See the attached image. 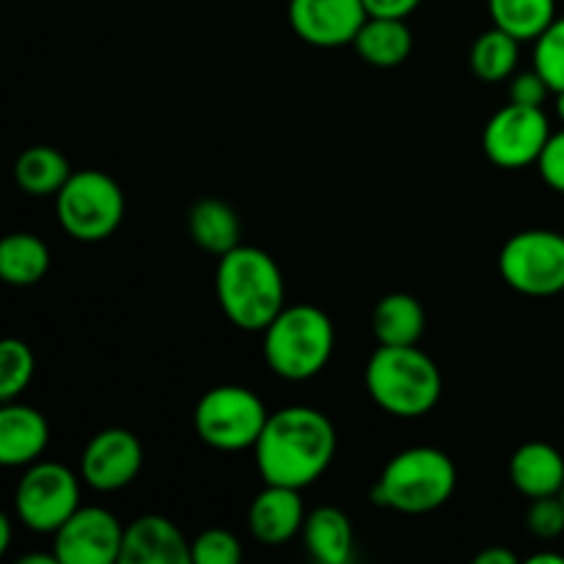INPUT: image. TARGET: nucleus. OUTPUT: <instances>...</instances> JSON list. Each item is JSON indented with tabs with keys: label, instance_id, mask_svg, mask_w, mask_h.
Here are the masks:
<instances>
[{
	"label": "nucleus",
	"instance_id": "f257e3e1",
	"mask_svg": "<svg viewBox=\"0 0 564 564\" xmlns=\"http://www.w3.org/2000/svg\"><path fill=\"white\" fill-rule=\"evenodd\" d=\"M336 427L312 405H290L268 416L253 444L259 477L270 485L308 488L330 468L336 457Z\"/></svg>",
	"mask_w": 564,
	"mask_h": 564
},
{
	"label": "nucleus",
	"instance_id": "f03ea898",
	"mask_svg": "<svg viewBox=\"0 0 564 564\" xmlns=\"http://www.w3.org/2000/svg\"><path fill=\"white\" fill-rule=\"evenodd\" d=\"M215 295L235 328L262 334L286 306V284L279 262L264 248L237 246L218 257Z\"/></svg>",
	"mask_w": 564,
	"mask_h": 564
},
{
	"label": "nucleus",
	"instance_id": "7ed1b4c3",
	"mask_svg": "<svg viewBox=\"0 0 564 564\" xmlns=\"http://www.w3.org/2000/svg\"><path fill=\"white\" fill-rule=\"evenodd\" d=\"M364 386L375 405L397 419L427 416L444 394V378L419 345H378L364 369Z\"/></svg>",
	"mask_w": 564,
	"mask_h": 564
},
{
	"label": "nucleus",
	"instance_id": "20e7f679",
	"mask_svg": "<svg viewBox=\"0 0 564 564\" xmlns=\"http://www.w3.org/2000/svg\"><path fill=\"white\" fill-rule=\"evenodd\" d=\"M457 466L444 449L411 446L391 457L372 488V501L402 516H424L452 499Z\"/></svg>",
	"mask_w": 564,
	"mask_h": 564
},
{
	"label": "nucleus",
	"instance_id": "39448f33",
	"mask_svg": "<svg viewBox=\"0 0 564 564\" xmlns=\"http://www.w3.org/2000/svg\"><path fill=\"white\" fill-rule=\"evenodd\" d=\"M262 336V352L270 372L292 383L317 378L334 358V319L312 303L284 306Z\"/></svg>",
	"mask_w": 564,
	"mask_h": 564
},
{
	"label": "nucleus",
	"instance_id": "423d86ee",
	"mask_svg": "<svg viewBox=\"0 0 564 564\" xmlns=\"http://www.w3.org/2000/svg\"><path fill=\"white\" fill-rule=\"evenodd\" d=\"M124 191L110 174L97 169L75 171L55 193L58 226L80 242H102L124 220Z\"/></svg>",
	"mask_w": 564,
	"mask_h": 564
},
{
	"label": "nucleus",
	"instance_id": "0eeeda50",
	"mask_svg": "<svg viewBox=\"0 0 564 564\" xmlns=\"http://www.w3.org/2000/svg\"><path fill=\"white\" fill-rule=\"evenodd\" d=\"M268 405L246 386H215L193 411V427L207 446L218 452L253 449L268 424Z\"/></svg>",
	"mask_w": 564,
	"mask_h": 564
},
{
	"label": "nucleus",
	"instance_id": "6e6552de",
	"mask_svg": "<svg viewBox=\"0 0 564 564\" xmlns=\"http://www.w3.org/2000/svg\"><path fill=\"white\" fill-rule=\"evenodd\" d=\"M499 273L510 290L527 297L564 292V235L554 229H527L512 235L499 251Z\"/></svg>",
	"mask_w": 564,
	"mask_h": 564
},
{
	"label": "nucleus",
	"instance_id": "1a4fd4ad",
	"mask_svg": "<svg viewBox=\"0 0 564 564\" xmlns=\"http://www.w3.org/2000/svg\"><path fill=\"white\" fill-rule=\"evenodd\" d=\"M83 477L64 463L36 460L14 490V512L31 532L55 534L61 523L80 507Z\"/></svg>",
	"mask_w": 564,
	"mask_h": 564
},
{
	"label": "nucleus",
	"instance_id": "9d476101",
	"mask_svg": "<svg viewBox=\"0 0 564 564\" xmlns=\"http://www.w3.org/2000/svg\"><path fill=\"white\" fill-rule=\"evenodd\" d=\"M551 138L549 116L543 108L510 102L496 110L482 132V152L499 169H527L538 165Z\"/></svg>",
	"mask_w": 564,
	"mask_h": 564
},
{
	"label": "nucleus",
	"instance_id": "9b49d317",
	"mask_svg": "<svg viewBox=\"0 0 564 564\" xmlns=\"http://www.w3.org/2000/svg\"><path fill=\"white\" fill-rule=\"evenodd\" d=\"M124 527L105 507H77L53 534L58 564H110L121 562Z\"/></svg>",
	"mask_w": 564,
	"mask_h": 564
},
{
	"label": "nucleus",
	"instance_id": "f8f14e48",
	"mask_svg": "<svg viewBox=\"0 0 564 564\" xmlns=\"http://www.w3.org/2000/svg\"><path fill=\"white\" fill-rule=\"evenodd\" d=\"M143 466V446L132 430H99L80 455V477L99 494H113L138 479Z\"/></svg>",
	"mask_w": 564,
	"mask_h": 564
},
{
	"label": "nucleus",
	"instance_id": "ddd939ff",
	"mask_svg": "<svg viewBox=\"0 0 564 564\" xmlns=\"http://www.w3.org/2000/svg\"><path fill=\"white\" fill-rule=\"evenodd\" d=\"M286 17L301 42L334 50L356 42L369 11L364 0H290Z\"/></svg>",
	"mask_w": 564,
	"mask_h": 564
},
{
	"label": "nucleus",
	"instance_id": "4468645a",
	"mask_svg": "<svg viewBox=\"0 0 564 564\" xmlns=\"http://www.w3.org/2000/svg\"><path fill=\"white\" fill-rule=\"evenodd\" d=\"M306 505L301 499V490L286 488V485H270L253 496L251 510H248V529L253 540L262 545H284L303 532L306 523Z\"/></svg>",
	"mask_w": 564,
	"mask_h": 564
},
{
	"label": "nucleus",
	"instance_id": "2eb2a0df",
	"mask_svg": "<svg viewBox=\"0 0 564 564\" xmlns=\"http://www.w3.org/2000/svg\"><path fill=\"white\" fill-rule=\"evenodd\" d=\"M121 564H191V540L171 518L141 516L124 527Z\"/></svg>",
	"mask_w": 564,
	"mask_h": 564
},
{
	"label": "nucleus",
	"instance_id": "dca6fc26",
	"mask_svg": "<svg viewBox=\"0 0 564 564\" xmlns=\"http://www.w3.org/2000/svg\"><path fill=\"white\" fill-rule=\"evenodd\" d=\"M50 444V422L42 411L22 402H3L0 411V463L6 468H25L42 460Z\"/></svg>",
	"mask_w": 564,
	"mask_h": 564
},
{
	"label": "nucleus",
	"instance_id": "f3484780",
	"mask_svg": "<svg viewBox=\"0 0 564 564\" xmlns=\"http://www.w3.org/2000/svg\"><path fill=\"white\" fill-rule=\"evenodd\" d=\"M510 479L527 499L560 496L564 488V457L545 441H529L518 446L510 460Z\"/></svg>",
	"mask_w": 564,
	"mask_h": 564
},
{
	"label": "nucleus",
	"instance_id": "a211bd4d",
	"mask_svg": "<svg viewBox=\"0 0 564 564\" xmlns=\"http://www.w3.org/2000/svg\"><path fill=\"white\" fill-rule=\"evenodd\" d=\"M303 543L319 564H350L356 556L352 521L339 507H317L303 523Z\"/></svg>",
	"mask_w": 564,
	"mask_h": 564
},
{
	"label": "nucleus",
	"instance_id": "6ab92c4d",
	"mask_svg": "<svg viewBox=\"0 0 564 564\" xmlns=\"http://www.w3.org/2000/svg\"><path fill=\"white\" fill-rule=\"evenodd\" d=\"M424 328H427V312H424L422 301L408 292H391V295L380 297L372 312V334L378 345H419Z\"/></svg>",
	"mask_w": 564,
	"mask_h": 564
},
{
	"label": "nucleus",
	"instance_id": "aec40b11",
	"mask_svg": "<svg viewBox=\"0 0 564 564\" xmlns=\"http://www.w3.org/2000/svg\"><path fill=\"white\" fill-rule=\"evenodd\" d=\"M364 64L375 69H394L405 64L413 50V33L405 20L394 17H369L352 42Z\"/></svg>",
	"mask_w": 564,
	"mask_h": 564
},
{
	"label": "nucleus",
	"instance_id": "412c9836",
	"mask_svg": "<svg viewBox=\"0 0 564 564\" xmlns=\"http://www.w3.org/2000/svg\"><path fill=\"white\" fill-rule=\"evenodd\" d=\"M187 235L213 257H224L231 248L240 246L242 224L235 207L220 198H202L187 213Z\"/></svg>",
	"mask_w": 564,
	"mask_h": 564
},
{
	"label": "nucleus",
	"instance_id": "4be33fe9",
	"mask_svg": "<svg viewBox=\"0 0 564 564\" xmlns=\"http://www.w3.org/2000/svg\"><path fill=\"white\" fill-rule=\"evenodd\" d=\"M75 174L69 158L55 147H31L17 158L14 182L28 196H53L66 185V180Z\"/></svg>",
	"mask_w": 564,
	"mask_h": 564
},
{
	"label": "nucleus",
	"instance_id": "5701e85b",
	"mask_svg": "<svg viewBox=\"0 0 564 564\" xmlns=\"http://www.w3.org/2000/svg\"><path fill=\"white\" fill-rule=\"evenodd\" d=\"M50 248L31 231H14L0 242V279L11 286H33L47 275Z\"/></svg>",
	"mask_w": 564,
	"mask_h": 564
},
{
	"label": "nucleus",
	"instance_id": "b1692460",
	"mask_svg": "<svg viewBox=\"0 0 564 564\" xmlns=\"http://www.w3.org/2000/svg\"><path fill=\"white\" fill-rule=\"evenodd\" d=\"M518 53H521V39L501 28L479 33L471 44V72L482 83H501L516 75Z\"/></svg>",
	"mask_w": 564,
	"mask_h": 564
},
{
	"label": "nucleus",
	"instance_id": "393cba45",
	"mask_svg": "<svg viewBox=\"0 0 564 564\" xmlns=\"http://www.w3.org/2000/svg\"><path fill=\"white\" fill-rule=\"evenodd\" d=\"M496 28L521 42H534L556 20V0H488Z\"/></svg>",
	"mask_w": 564,
	"mask_h": 564
},
{
	"label": "nucleus",
	"instance_id": "a878e982",
	"mask_svg": "<svg viewBox=\"0 0 564 564\" xmlns=\"http://www.w3.org/2000/svg\"><path fill=\"white\" fill-rule=\"evenodd\" d=\"M36 358L22 339L0 341V400L11 402L31 386Z\"/></svg>",
	"mask_w": 564,
	"mask_h": 564
},
{
	"label": "nucleus",
	"instance_id": "bb28decb",
	"mask_svg": "<svg viewBox=\"0 0 564 564\" xmlns=\"http://www.w3.org/2000/svg\"><path fill=\"white\" fill-rule=\"evenodd\" d=\"M534 69L545 77L551 91H564V17H556L534 39Z\"/></svg>",
	"mask_w": 564,
	"mask_h": 564
},
{
	"label": "nucleus",
	"instance_id": "cd10ccee",
	"mask_svg": "<svg viewBox=\"0 0 564 564\" xmlns=\"http://www.w3.org/2000/svg\"><path fill=\"white\" fill-rule=\"evenodd\" d=\"M242 560V545L237 534L229 529H204L202 534L191 540V562L193 564H237Z\"/></svg>",
	"mask_w": 564,
	"mask_h": 564
},
{
	"label": "nucleus",
	"instance_id": "c85d7f7f",
	"mask_svg": "<svg viewBox=\"0 0 564 564\" xmlns=\"http://www.w3.org/2000/svg\"><path fill=\"white\" fill-rule=\"evenodd\" d=\"M527 529L540 540H556L564 534V501L562 496L532 499L527 510Z\"/></svg>",
	"mask_w": 564,
	"mask_h": 564
},
{
	"label": "nucleus",
	"instance_id": "c756f323",
	"mask_svg": "<svg viewBox=\"0 0 564 564\" xmlns=\"http://www.w3.org/2000/svg\"><path fill=\"white\" fill-rule=\"evenodd\" d=\"M510 80V102L529 105V108H543L549 94H554L549 83H545V77L534 66L529 72H521V75H512Z\"/></svg>",
	"mask_w": 564,
	"mask_h": 564
},
{
	"label": "nucleus",
	"instance_id": "7c9ffc66",
	"mask_svg": "<svg viewBox=\"0 0 564 564\" xmlns=\"http://www.w3.org/2000/svg\"><path fill=\"white\" fill-rule=\"evenodd\" d=\"M538 171L551 191L564 193V130L551 132L549 143L538 160Z\"/></svg>",
	"mask_w": 564,
	"mask_h": 564
},
{
	"label": "nucleus",
	"instance_id": "2f4dec72",
	"mask_svg": "<svg viewBox=\"0 0 564 564\" xmlns=\"http://www.w3.org/2000/svg\"><path fill=\"white\" fill-rule=\"evenodd\" d=\"M369 17H394V20H408L413 11L422 6V0H364Z\"/></svg>",
	"mask_w": 564,
	"mask_h": 564
},
{
	"label": "nucleus",
	"instance_id": "473e14b6",
	"mask_svg": "<svg viewBox=\"0 0 564 564\" xmlns=\"http://www.w3.org/2000/svg\"><path fill=\"white\" fill-rule=\"evenodd\" d=\"M474 564H518V556L512 551L501 549V545H490V549L479 551Z\"/></svg>",
	"mask_w": 564,
	"mask_h": 564
},
{
	"label": "nucleus",
	"instance_id": "72a5a7b5",
	"mask_svg": "<svg viewBox=\"0 0 564 564\" xmlns=\"http://www.w3.org/2000/svg\"><path fill=\"white\" fill-rule=\"evenodd\" d=\"M11 545V518L0 516V554H6Z\"/></svg>",
	"mask_w": 564,
	"mask_h": 564
},
{
	"label": "nucleus",
	"instance_id": "f704fd0d",
	"mask_svg": "<svg viewBox=\"0 0 564 564\" xmlns=\"http://www.w3.org/2000/svg\"><path fill=\"white\" fill-rule=\"evenodd\" d=\"M529 564H564L562 554H554V551H540V554H532L527 560Z\"/></svg>",
	"mask_w": 564,
	"mask_h": 564
},
{
	"label": "nucleus",
	"instance_id": "c9c22d12",
	"mask_svg": "<svg viewBox=\"0 0 564 564\" xmlns=\"http://www.w3.org/2000/svg\"><path fill=\"white\" fill-rule=\"evenodd\" d=\"M554 97H556V116H560V121H562V124H564V91H556L554 94Z\"/></svg>",
	"mask_w": 564,
	"mask_h": 564
},
{
	"label": "nucleus",
	"instance_id": "e433bc0d",
	"mask_svg": "<svg viewBox=\"0 0 564 564\" xmlns=\"http://www.w3.org/2000/svg\"><path fill=\"white\" fill-rule=\"evenodd\" d=\"M560 496H562V501H564V488H562V494H560Z\"/></svg>",
	"mask_w": 564,
	"mask_h": 564
}]
</instances>
